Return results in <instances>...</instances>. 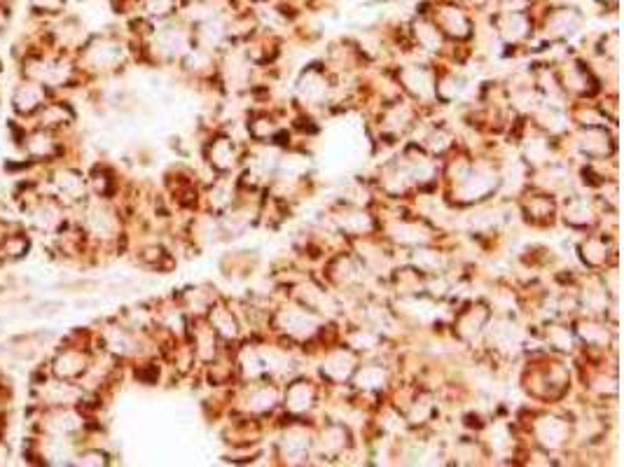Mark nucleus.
I'll use <instances>...</instances> for the list:
<instances>
[{
  "label": "nucleus",
  "mask_w": 624,
  "mask_h": 467,
  "mask_svg": "<svg viewBox=\"0 0 624 467\" xmlns=\"http://www.w3.org/2000/svg\"><path fill=\"white\" fill-rule=\"evenodd\" d=\"M402 80L407 82V87L416 93V96H433V77L431 73H428L426 68H412V70H404L402 73Z\"/></svg>",
  "instance_id": "obj_1"
},
{
  "label": "nucleus",
  "mask_w": 624,
  "mask_h": 467,
  "mask_svg": "<svg viewBox=\"0 0 624 467\" xmlns=\"http://www.w3.org/2000/svg\"><path fill=\"white\" fill-rule=\"evenodd\" d=\"M311 400H314V393H311V388L307 386V381H297V384H293L290 391H288L285 404L295 414H302V411H307L311 407Z\"/></svg>",
  "instance_id": "obj_2"
},
{
  "label": "nucleus",
  "mask_w": 624,
  "mask_h": 467,
  "mask_svg": "<svg viewBox=\"0 0 624 467\" xmlns=\"http://www.w3.org/2000/svg\"><path fill=\"white\" fill-rule=\"evenodd\" d=\"M210 161L217 168H229L234 163V145L229 138H217L210 145Z\"/></svg>",
  "instance_id": "obj_3"
},
{
  "label": "nucleus",
  "mask_w": 624,
  "mask_h": 467,
  "mask_svg": "<svg viewBox=\"0 0 624 467\" xmlns=\"http://www.w3.org/2000/svg\"><path fill=\"white\" fill-rule=\"evenodd\" d=\"M210 321H213L217 332L227 334V337H234V334H237V323H234L229 311H215V316H210Z\"/></svg>",
  "instance_id": "obj_4"
}]
</instances>
